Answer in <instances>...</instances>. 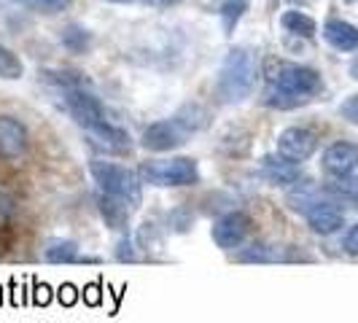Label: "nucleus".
I'll return each mask as SVG.
<instances>
[{
  "label": "nucleus",
  "mask_w": 358,
  "mask_h": 323,
  "mask_svg": "<svg viewBox=\"0 0 358 323\" xmlns=\"http://www.w3.org/2000/svg\"><path fill=\"white\" fill-rule=\"evenodd\" d=\"M65 103H68V110L73 113V119L84 129H90L92 135L103 143V148H108V151H129V135L122 127L108 122L106 110H103L100 100L94 94L78 89V87H71L65 92Z\"/></svg>",
  "instance_id": "obj_1"
},
{
  "label": "nucleus",
  "mask_w": 358,
  "mask_h": 323,
  "mask_svg": "<svg viewBox=\"0 0 358 323\" xmlns=\"http://www.w3.org/2000/svg\"><path fill=\"white\" fill-rule=\"evenodd\" d=\"M256 57H253L245 46H234L227 54L224 65H221V76H218V97L224 103H240L245 100L256 87Z\"/></svg>",
  "instance_id": "obj_2"
},
{
  "label": "nucleus",
  "mask_w": 358,
  "mask_h": 323,
  "mask_svg": "<svg viewBox=\"0 0 358 323\" xmlns=\"http://www.w3.org/2000/svg\"><path fill=\"white\" fill-rule=\"evenodd\" d=\"M90 173L106 194L124 199L127 205H138L141 202V180L132 170H127L122 164H113V162L97 159L90 164Z\"/></svg>",
  "instance_id": "obj_3"
},
{
  "label": "nucleus",
  "mask_w": 358,
  "mask_h": 323,
  "mask_svg": "<svg viewBox=\"0 0 358 323\" xmlns=\"http://www.w3.org/2000/svg\"><path fill=\"white\" fill-rule=\"evenodd\" d=\"M267 78L272 89L288 92L305 100H310L315 92H321V76L313 68L294 65V62H269Z\"/></svg>",
  "instance_id": "obj_4"
},
{
  "label": "nucleus",
  "mask_w": 358,
  "mask_h": 323,
  "mask_svg": "<svg viewBox=\"0 0 358 323\" xmlns=\"http://www.w3.org/2000/svg\"><path fill=\"white\" fill-rule=\"evenodd\" d=\"M141 178L157 186H189V183H197L199 173L194 159L178 157L170 162H145L141 167Z\"/></svg>",
  "instance_id": "obj_5"
},
{
  "label": "nucleus",
  "mask_w": 358,
  "mask_h": 323,
  "mask_svg": "<svg viewBox=\"0 0 358 323\" xmlns=\"http://www.w3.org/2000/svg\"><path fill=\"white\" fill-rule=\"evenodd\" d=\"M315 145H318V141H315V135L310 129H305V127H288L278 138V154L286 157L288 162L302 164V162H307L315 154Z\"/></svg>",
  "instance_id": "obj_6"
},
{
  "label": "nucleus",
  "mask_w": 358,
  "mask_h": 323,
  "mask_svg": "<svg viewBox=\"0 0 358 323\" xmlns=\"http://www.w3.org/2000/svg\"><path fill=\"white\" fill-rule=\"evenodd\" d=\"M358 167V148L348 141H337L323 151V170L331 178H345Z\"/></svg>",
  "instance_id": "obj_7"
},
{
  "label": "nucleus",
  "mask_w": 358,
  "mask_h": 323,
  "mask_svg": "<svg viewBox=\"0 0 358 323\" xmlns=\"http://www.w3.org/2000/svg\"><path fill=\"white\" fill-rule=\"evenodd\" d=\"M248 227H251V221H248V215H245V213H240V210L227 213L224 218H218V224L213 227L215 245H218V248H224V251L237 248V245L245 240Z\"/></svg>",
  "instance_id": "obj_8"
},
{
  "label": "nucleus",
  "mask_w": 358,
  "mask_h": 323,
  "mask_svg": "<svg viewBox=\"0 0 358 323\" xmlns=\"http://www.w3.org/2000/svg\"><path fill=\"white\" fill-rule=\"evenodd\" d=\"M186 138V129L173 119V122H154L151 127H145L143 132V145L151 151H170L178 148Z\"/></svg>",
  "instance_id": "obj_9"
},
{
  "label": "nucleus",
  "mask_w": 358,
  "mask_h": 323,
  "mask_svg": "<svg viewBox=\"0 0 358 323\" xmlns=\"http://www.w3.org/2000/svg\"><path fill=\"white\" fill-rule=\"evenodd\" d=\"M27 151V129L11 116H0V157L17 159Z\"/></svg>",
  "instance_id": "obj_10"
},
{
  "label": "nucleus",
  "mask_w": 358,
  "mask_h": 323,
  "mask_svg": "<svg viewBox=\"0 0 358 323\" xmlns=\"http://www.w3.org/2000/svg\"><path fill=\"white\" fill-rule=\"evenodd\" d=\"M307 224H310L313 232L334 234L345 227V213H342L337 205H331V202H315L307 210Z\"/></svg>",
  "instance_id": "obj_11"
},
{
  "label": "nucleus",
  "mask_w": 358,
  "mask_h": 323,
  "mask_svg": "<svg viewBox=\"0 0 358 323\" xmlns=\"http://www.w3.org/2000/svg\"><path fill=\"white\" fill-rule=\"evenodd\" d=\"M262 175L269 180V183H275V186H291V183H296V180L302 178V170H299V164L296 162H288L286 157H264L262 159Z\"/></svg>",
  "instance_id": "obj_12"
},
{
  "label": "nucleus",
  "mask_w": 358,
  "mask_h": 323,
  "mask_svg": "<svg viewBox=\"0 0 358 323\" xmlns=\"http://www.w3.org/2000/svg\"><path fill=\"white\" fill-rule=\"evenodd\" d=\"M323 38L337 49V52H356L358 49V27L345 19H329L323 24Z\"/></svg>",
  "instance_id": "obj_13"
},
{
  "label": "nucleus",
  "mask_w": 358,
  "mask_h": 323,
  "mask_svg": "<svg viewBox=\"0 0 358 323\" xmlns=\"http://www.w3.org/2000/svg\"><path fill=\"white\" fill-rule=\"evenodd\" d=\"M280 22H283V27H286L288 33L302 36V38H313V36H315V30H318L315 19L307 17V14H302V11H286Z\"/></svg>",
  "instance_id": "obj_14"
},
{
  "label": "nucleus",
  "mask_w": 358,
  "mask_h": 323,
  "mask_svg": "<svg viewBox=\"0 0 358 323\" xmlns=\"http://www.w3.org/2000/svg\"><path fill=\"white\" fill-rule=\"evenodd\" d=\"M100 210L106 215V221L113 227V229H122L129 218V210H127V202L124 199H116L108 194V199L100 197Z\"/></svg>",
  "instance_id": "obj_15"
},
{
  "label": "nucleus",
  "mask_w": 358,
  "mask_h": 323,
  "mask_svg": "<svg viewBox=\"0 0 358 323\" xmlns=\"http://www.w3.org/2000/svg\"><path fill=\"white\" fill-rule=\"evenodd\" d=\"M46 261L52 264H68V261H78V248L71 240H62V243H52L46 248Z\"/></svg>",
  "instance_id": "obj_16"
},
{
  "label": "nucleus",
  "mask_w": 358,
  "mask_h": 323,
  "mask_svg": "<svg viewBox=\"0 0 358 323\" xmlns=\"http://www.w3.org/2000/svg\"><path fill=\"white\" fill-rule=\"evenodd\" d=\"M24 73V65L17 54L6 46H0V78H8V81H17Z\"/></svg>",
  "instance_id": "obj_17"
},
{
  "label": "nucleus",
  "mask_w": 358,
  "mask_h": 323,
  "mask_svg": "<svg viewBox=\"0 0 358 323\" xmlns=\"http://www.w3.org/2000/svg\"><path fill=\"white\" fill-rule=\"evenodd\" d=\"M176 122H178L186 132H189V129L194 132V129H202V127L208 124V113H205L199 106H186L178 116H176Z\"/></svg>",
  "instance_id": "obj_18"
},
{
  "label": "nucleus",
  "mask_w": 358,
  "mask_h": 323,
  "mask_svg": "<svg viewBox=\"0 0 358 323\" xmlns=\"http://www.w3.org/2000/svg\"><path fill=\"white\" fill-rule=\"evenodd\" d=\"M245 8H248V0H227V3L221 6V17H224V30H227V33H232L234 24L245 14Z\"/></svg>",
  "instance_id": "obj_19"
},
{
  "label": "nucleus",
  "mask_w": 358,
  "mask_h": 323,
  "mask_svg": "<svg viewBox=\"0 0 358 323\" xmlns=\"http://www.w3.org/2000/svg\"><path fill=\"white\" fill-rule=\"evenodd\" d=\"M62 43H65L71 52L78 54L90 46V36H87V30H81V27H68V30L62 33Z\"/></svg>",
  "instance_id": "obj_20"
},
{
  "label": "nucleus",
  "mask_w": 358,
  "mask_h": 323,
  "mask_svg": "<svg viewBox=\"0 0 358 323\" xmlns=\"http://www.w3.org/2000/svg\"><path fill=\"white\" fill-rule=\"evenodd\" d=\"M307 103L305 97H296V94H288V92H280V89H269L267 94V106L269 108H296Z\"/></svg>",
  "instance_id": "obj_21"
},
{
  "label": "nucleus",
  "mask_w": 358,
  "mask_h": 323,
  "mask_svg": "<svg viewBox=\"0 0 358 323\" xmlns=\"http://www.w3.org/2000/svg\"><path fill=\"white\" fill-rule=\"evenodd\" d=\"M17 3L33 8V11H43V14H57V11L71 6V0H17Z\"/></svg>",
  "instance_id": "obj_22"
},
{
  "label": "nucleus",
  "mask_w": 358,
  "mask_h": 323,
  "mask_svg": "<svg viewBox=\"0 0 358 323\" xmlns=\"http://www.w3.org/2000/svg\"><path fill=\"white\" fill-rule=\"evenodd\" d=\"M237 259H240V261H275L278 253L269 251L267 245H251L248 251H243Z\"/></svg>",
  "instance_id": "obj_23"
},
{
  "label": "nucleus",
  "mask_w": 358,
  "mask_h": 323,
  "mask_svg": "<svg viewBox=\"0 0 358 323\" xmlns=\"http://www.w3.org/2000/svg\"><path fill=\"white\" fill-rule=\"evenodd\" d=\"M57 299H59V305L73 307L78 302V288L73 286V283H62V288L57 291Z\"/></svg>",
  "instance_id": "obj_24"
},
{
  "label": "nucleus",
  "mask_w": 358,
  "mask_h": 323,
  "mask_svg": "<svg viewBox=\"0 0 358 323\" xmlns=\"http://www.w3.org/2000/svg\"><path fill=\"white\" fill-rule=\"evenodd\" d=\"M340 113H342V119H348L350 124H358V94L348 97V100L342 103V106H340Z\"/></svg>",
  "instance_id": "obj_25"
},
{
  "label": "nucleus",
  "mask_w": 358,
  "mask_h": 323,
  "mask_svg": "<svg viewBox=\"0 0 358 323\" xmlns=\"http://www.w3.org/2000/svg\"><path fill=\"white\" fill-rule=\"evenodd\" d=\"M342 248H345V253H350V256H358V224H353L350 232L345 234Z\"/></svg>",
  "instance_id": "obj_26"
},
{
  "label": "nucleus",
  "mask_w": 358,
  "mask_h": 323,
  "mask_svg": "<svg viewBox=\"0 0 358 323\" xmlns=\"http://www.w3.org/2000/svg\"><path fill=\"white\" fill-rule=\"evenodd\" d=\"M33 302L41 307H46L52 302V288L46 286V283H36V296H33Z\"/></svg>",
  "instance_id": "obj_27"
},
{
  "label": "nucleus",
  "mask_w": 358,
  "mask_h": 323,
  "mask_svg": "<svg viewBox=\"0 0 358 323\" xmlns=\"http://www.w3.org/2000/svg\"><path fill=\"white\" fill-rule=\"evenodd\" d=\"M84 302L90 307H97L103 299H100V283H90V286L84 288Z\"/></svg>",
  "instance_id": "obj_28"
},
{
  "label": "nucleus",
  "mask_w": 358,
  "mask_h": 323,
  "mask_svg": "<svg viewBox=\"0 0 358 323\" xmlns=\"http://www.w3.org/2000/svg\"><path fill=\"white\" fill-rule=\"evenodd\" d=\"M14 210H17L14 197H8V194H3V192H0V221H3V218H8Z\"/></svg>",
  "instance_id": "obj_29"
},
{
  "label": "nucleus",
  "mask_w": 358,
  "mask_h": 323,
  "mask_svg": "<svg viewBox=\"0 0 358 323\" xmlns=\"http://www.w3.org/2000/svg\"><path fill=\"white\" fill-rule=\"evenodd\" d=\"M141 3L157 6V8H167V6H176V3H180V0H141Z\"/></svg>",
  "instance_id": "obj_30"
},
{
  "label": "nucleus",
  "mask_w": 358,
  "mask_h": 323,
  "mask_svg": "<svg viewBox=\"0 0 358 323\" xmlns=\"http://www.w3.org/2000/svg\"><path fill=\"white\" fill-rule=\"evenodd\" d=\"M350 76L358 81V59H353V65H350Z\"/></svg>",
  "instance_id": "obj_31"
},
{
  "label": "nucleus",
  "mask_w": 358,
  "mask_h": 323,
  "mask_svg": "<svg viewBox=\"0 0 358 323\" xmlns=\"http://www.w3.org/2000/svg\"><path fill=\"white\" fill-rule=\"evenodd\" d=\"M110 3H135V0H110Z\"/></svg>",
  "instance_id": "obj_32"
},
{
  "label": "nucleus",
  "mask_w": 358,
  "mask_h": 323,
  "mask_svg": "<svg viewBox=\"0 0 358 323\" xmlns=\"http://www.w3.org/2000/svg\"><path fill=\"white\" fill-rule=\"evenodd\" d=\"M353 173H356V175H358V167H356V170H353Z\"/></svg>",
  "instance_id": "obj_33"
},
{
  "label": "nucleus",
  "mask_w": 358,
  "mask_h": 323,
  "mask_svg": "<svg viewBox=\"0 0 358 323\" xmlns=\"http://www.w3.org/2000/svg\"><path fill=\"white\" fill-rule=\"evenodd\" d=\"M356 208H358V199H356Z\"/></svg>",
  "instance_id": "obj_34"
}]
</instances>
